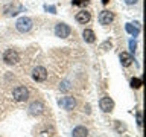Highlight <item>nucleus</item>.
Segmentation results:
<instances>
[{"instance_id": "obj_15", "label": "nucleus", "mask_w": 146, "mask_h": 137, "mask_svg": "<svg viewBox=\"0 0 146 137\" xmlns=\"http://www.w3.org/2000/svg\"><path fill=\"white\" fill-rule=\"evenodd\" d=\"M72 136L73 137H87L88 136V131H87L85 126H76L72 132Z\"/></svg>"}, {"instance_id": "obj_16", "label": "nucleus", "mask_w": 146, "mask_h": 137, "mask_svg": "<svg viewBox=\"0 0 146 137\" xmlns=\"http://www.w3.org/2000/svg\"><path fill=\"white\" fill-rule=\"evenodd\" d=\"M141 84H143V82H141V79H139V78H132L131 79V87L132 88H140Z\"/></svg>"}, {"instance_id": "obj_17", "label": "nucleus", "mask_w": 146, "mask_h": 137, "mask_svg": "<svg viewBox=\"0 0 146 137\" xmlns=\"http://www.w3.org/2000/svg\"><path fill=\"white\" fill-rule=\"evenodd\" d=\"M70 88H72V85H70V82H68V81H62L61 84H59V90H61V91H68Z\"/></svg>"}, {"instance_id": "obj_18", "label": "nucleus", "mask_w": 146, "mask_h": 137, "mask_svg": "<svg viewBox=\"0 0 146 137\" xmlns=\"http://www.w3.org/2000/svg\"><path fill=\"white\" fill-rule=\"evenodd\" d=\"M90 0H72V3L75 5V6H85V5H88Z\"/></svg>"}, {"instance_id": "obj_10", "label": "nucleus", "mask_w": 146, "mask_h": 137, "mask_svg": "<svg viewBox=\"0 0 146 137\" xmlns=\"http://www.w3.org/2000/svg\"><path fill=\"white\" fill-rule=\"evenodd\" d=\"M91 20V14L88 11H79L76 14V21L81 23V25H85Z\"/></svg>"}, {"instance_id": "obj_5", "label": "nucleus", "mask_w": 146, "mask_h": 137, "mask_svg": "<svg viewBox=\"0 0 146 137\" xmlns=\"http://www.w3.org/2000/svg\"><path fill=\"white\" fill-rule=\"evenodd\" d=\"M70 27H68L66 23H58L56 26H55V35L59 37V38H67L68 35H70Z\"/></svg>"}, {"instance_id": "obj_11", "label": "nucleus", "mask_w": 146, "mask_h": 137, "mask_svg": "<svg viewBox=\"0 0 146 137\" xmlns=\"http://www.w3.org/2000/svg\"><path fill=\"white\" fill-rule=\"evenodd\" d=\"M132 61H134V58H132L131 53H128V52H122V53H120V63H122L123 67L131 66Z\"/></svg>"}, {"instance_id": "obj_9", "label": "nucleus", "mask_w": 146, "mask_h": 137, "mask_svg": "<svg viewBox=\"0 0 146 137\" xmlns=\"http://www.w3.org/2000/svg\"><path fill=\"white\" fill-rule=\"evenodd\" d=\"M98 20H99L100 25H110V23L114 20V14L111 11H107V9H105V11H102L99 14Z\"/></svg>"}, {"instance_id": "obj_2", "label": "nucleus", "mask_w": 146, "mask_h": 137, "mask_svg": "<svg viewBox=\"0 0 146 137\" xmlns=\"http://www.w3.org/2000/svg\"><path fill=\"white\" fill-rule=\"evenodd\" d=\"M12 96L17 102H25V100H27V98H29V91H27L26 87L20 85V87H15V88H14Z\"/></svg>"}, {"instance_id": "obj_13", "label": "nucleus", "mask_w": 146, "mask_h": 137, "mask_svg": "<svg viewBox=\"0 0 146 137\" xmlns=\"http://www.w3.org/2000/svg\"><path fill=\"white\" fill-rule=\"evenodd\" d=\"M135 25H137V23H135ZM125 31H126L129 35H132V37H137V35L140 34L139 25H137V26H132V23H126V25H125Z\"/></svg>"}, {"instance_id": "obj_1", "label": "nucleus", "mask_w": 146, "mask_h": 137, "mask_svg": "<svg viewBox=\"0 0 146 137\" xmlns=\"http://www.w3.org/2000/svg\"><path fill=\"white\" fill-rule=\"evenodd\" d=\"M15 27H17L18 32H21V34L29 32L32 29V20H31L29 17H21V18H18V20H17Z\"/></svg>"}, {"instance_id": "obj_24", "label": "nucleus", "mask_w": 146, "mask_h": 137, "mask_svg": "<svg viewBox=\"0 0 146 137\" xmlns=\"http://www.w3.org/2000/svg\"><path fill=\"white\" fill-rule=\"evenodd\" d=\"M102 3H104V5H107V3H108V0H102Z\"/></svg>"}, {"instance_id": "obj_22", "label": "nucleus", "mask_w": 146, "mask_h": 137, "mask_svg": "<svg viewBox=\"0 0 146 137\" xmlns=\"http://www.w3.org/2000/svg\"><path fill=\"white\" fill-rule=\"evenodd\" d=\"M137 125H139L140 128H141V125H143V120H141V113L140 111L137 113Z\"/></svg>"}, {"instance_id": "obj_23", "label": "nucleus", "mask_w": 146, "mask_h": 137, "mask_svg": "<svg viewBox=\"0 0 146 137\" xmlns=\"http://www.w3.org/2000/svg\"><path fill=\"white\" fill-rule=\"evenodd\" d=\"M125 3H126V5H135L137 0H125Z\"/></svg>"}, {"instance_id": "obj_4", "label": "nucleus", "mask_w": 146, "mask_h": 137, "mask_svg": "<svg viewBox=\"0 0 146 137\" xmlns=\"http://www.w3.org/2000/svg\"><path fill=\"white\" fill-rule=\"evenodd\" d=\"M99 107L104 113H111L113 108H114V100L111 98H108V96H104V98L99 100Z\"/></svg>"}, {"instance_id": "obj_3", "label": "nucleus", "mask_w": 146, "mask_h": 137, "mask_svg": "<svg viewBox=\"0 0 146 137\" xmlns=\"http://www.w3.org/2000/svg\"><path fill=\"white\" fill-rule=\"evenodd\" d=\"M18 59H20V55H18V52L14 49H8L3 55V61L6 64H17Z\"/></svg>"}, {"instance_id": "obj_19", "label": "nucleus", "mask_w": 146, "mask_h": 137, "mask_svg": "<svg viewBox=\"0 0 146 137\" xmlns=\"http://www.w3.org/2000/svg\"><path fill=\"white\" fill-rule=\"evenodd\" d=\"M116 131L123 132V131H126V126L123 125V123H120V122H116Z\"/></svg>"}, {"instance_id": "obj_21", "label": "nucleus", "mask_w": 146, "mask_h": 137, "mask_svg": "<svg viewBox=\"0 0 146 137\" xmlns=\"http://www.w3.org/2000/svg\"><path fill=\"white\" fill-rule=\"evenodd\" d=\"M135 47H137V44H135V41H134V40H131V41H129V50H131V52H132V53H134V52H135Z\"/></svg>"}, {"instance_id": "obj_8", "label": "nucleus", "mask_w": 146, "mask_h": 137, "mask_svg": "<svg viewBox=\"0 0 146 137\" xmlns=\"http://www.w3.org/2000/svg\"><path fill=\"white\" fill-rule=\"evenodd\" d=\"M58 105H59V107H62L64 110H73L76 107V99L72 98V96H66V98H62V99L58 100Z\"/></svg>"}, {"instance_id": "obj_12", "label": "nucleus", "mask_w": 146, "mask_h": 137, "mask_svg": "<svg viewBox=\"0 0 146 137\" xmlns=\"http://www.w3.org/2000/svg\"><path fill=\"white\" fill-rule=\"evenodd\" d=\"M21 9H23L21 6H11V5H6V6L3 8V11H5V14H6V15L11 17V15H17V14L20 12Z\"/></svg>"}, {"instance_id": "obj_7", "label": "nucleus", "mask_w": 146, "mask_h": 137, "mask_svg": "<svg viewBox=\"0 0 146 137\" xmlns=\"http://www.w3.org/2000/svg\"><path fill=\"white\" fill-rule=\"evenodd\" d=\"M44 111V105L41 100H34L31 105H29V114L31 116H40V114H43Z\"/></svg>"}, {"instance_id": "obj_20", "label": "nucleus", "mask_w": 146, "mask_h": 137, "mask_svg": "<svg viewBox=\"0 0 146 137\" xmlns=\"http://www.w3.org/2000/svg\"><path fill=\"white\" fill-rule=\"evenodd\" d=\"M44 9H46V11H49L50 14H56V8H55V6H47V5H46Z\"/></svg>"}, {"instance_id": "obj_14", "label": "nucleus", "mask_w": 146, "mask_h": 137, "mask_svg": "<svg viewBox=\"0 0 146 137\" xmlns=\"http://www.w3.org/2000/svg\"><path fill=\"white\" fill-rule=\"evenodd\" d=\"M82 38H84L87 43H94L96 35H94V32L91 29H84V32H82Z\"/></svg>"}, {"instance_id": "obj_6", "label": "nucleus", "mask_w": 146, "mask_h": 137, "mask_svg": "<svg viewBox=\"0 0 146 137\" xmlns=\"http://www.w3.org/2000/svg\"><path fill=\"white\" fill-rule=\"evenodd\" d=\"M32 78L36 81V82H43L47 79V70H46L44 67H35L34 70H32Z\"/></svg>"}]
</instances>
